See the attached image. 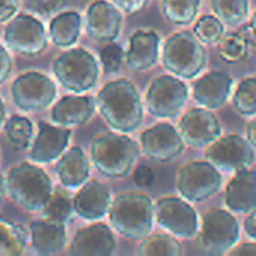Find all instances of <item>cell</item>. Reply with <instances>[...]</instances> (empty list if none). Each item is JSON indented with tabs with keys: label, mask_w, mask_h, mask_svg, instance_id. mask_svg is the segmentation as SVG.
<instances>
[{
	"label": "cell",
	"mask_w": 256,
	"mask_h": 256,
	"mask_svg": "<svg viewBox=\"0 0 256 256\" xmlns=\"http://www.w3.org/2000/svg\"><path fill=\"white\" fill-rule=\"evenodd\" d=\"M138 252L142 256H180L182 244L171 232H156L141 240Z\"/></svg>",
	"instance_id": "f1b7e54d"
},
{
	"label": "cell",
	"mask_w": 256,
	"mask_h": 256,
	"mask_svg": "<svg viewBox=\"0 0 256 256\" xmlns=\"http://www.w3.org/2000/svg\"><path fill=\"white\" fill-rule=\"evenodd\" d=\"M98 108L112 130L135 132L144 120V105L135 84L126 78L106 82L98 93Z\"/></svg>",
	"instance_id": "6da1fadb"
},
{
	"label": "cell",
	"mask_w": 256,
	"mask_h": 256,
	"mask_svg": "<svg viewBox=\"0 0 256 256\" xmlns=\"http://www.w3.org/2000/svg\"><path fill=\"white\" fill-rule=\"evenodd\" d=\"M246 135H248V141L252 144L254 148H256V117L255 118H252V120L248 123Z\"/></svg>",
	"instance_id": "ee69618b"
},
{
	"label": "cell",
	"mask_w": 256,
	"mask_h": 256,
	"mask_svg": "<svg viewBox=\"0 0 256 256\" xmlns=\"http://www.w3.org/2000/svg\"><path fill=\"white\" fill-rule=\"evenodd\" d=\"M228 254L232 256H256V242L254 240L236 244Z\"/></svg>",
	"instance_id": "b9f144b4"
},
{
	"label": "cell",
	"mask_w": 256,
	"mask_h": 256,
	"mask_svg": "<svg viewBox=\"0 0 256 256\" xmlns=\"http://www.w3.org/2000/svg\"><path fill=\"white\" fill-rule=\"evenodd\" d=\"M4 42L14 52L33 57L45 51L48 36L40 20L30 14H20L6 26Z\"/></svg>",
	"instance_id": "8fae6325"
},
{
	"label": "cell",
	"mask_w": 256,
	"mask_h": 256,
	"mask_svg": "<svg viewBox=\"0 0 256 256\" xmlns=\"http://www.w3.org/2000/svg\"><path fill=\"white\" fill-rule=\"evenodd\" d=\"M96 99L88 94H74L63 96L57 100L51 110V118L60 126H80L86 124L96 112Z\"/></svg>",
	"instance_id": "44dd1931"
},
{
	"label": "cell",
	"mask_w": 256,
	"mask_h": 256,
	"mask_svg": "<svg viewBox=\"0 0 256 256\" xmlns=\"http://www.w3.org/2000/svg\"><path fill=\"white\" fill-rule=\"evenodd\" d=\"M200 248L212 255L228 254L240 238V226L231 212L224 208L208 210L198 230Z\"/></svg>",
	"instance_id": "52a82bcc"
},
{
	"label": "cell",
	"mask_w": 256,
	"mask_h": 256,
	"mask_svg": "<svg viewBox=\"0 0 256 256\" xmlns=\"http://www.w3.org/2000/svg\"><path fill=\"white\" fill-rule=\"evenodd\" d=\"M200 8L201 0H162L165 20L178 27L190 26L196 20Z\"/></svg>",
	"instance_id": "83f0119b"
},
{
	"label": "cell",
	"mask_w": 256,
	"mask_h": 256,
	"mask_svg": "<svg viewBox=\"0 0 256 256\" xmlns=\"http://www.w3.org/2000/svg\"><path fill=\"white\" fill-rule=\"evenodd\" d=\"M154 220L160 228L182 238H194L200 230L198 213L183 196H164L156 201Z\"/></svg>",
	"instance_id": "30bf717a"
},
{
	"label": "cell",
	"mask_w": 256,
	"mask_h": 256,
	"mask_svg": "<svg viewBox=\"0 0 256 256\" xmlns=\"http://www.w3.org/2000/svg\"><path fill=\"white\" fill-rule=\"evenodd\" d=\"M99 58L104 70L106 74H118L126 62V52L117 42H105V45L99 50Z\"/></svg>",
	"instance_id": "d590c367"
},
{
	"label": "cell",
	"mask_w": 256,
	"mask_h": 256,
	"mask_svg": "<svg viewBox=\"0 0 256 256\" xmlns=\"http://www.w3.org/2000/svg\"><path fill=\"white\" fill-rule=\"evenodd\" d=\"M189 99V88L176 75H160L152 81L146 93L148 112L158 118L177 117Z\"/></svg>",
	"instance_id": "9c48e42d"
},
{
	"label": "cell",
	"mask_w": 256,
	"mask_h": 256,
	"mask_svg": "<svg viewBox=\"0 0 256 256\" xmlns=\"http://www.w3.org/2000/svg\"><path fill=\"white\" fill-rule=\"evenodd\" d=\"M82 18L75 10H64L57 14L50 22V38L56 46L70 48L81 34Z\"/></svg>",
	"instance_id": "484cf974"
},
{
	"label": "cell",
	"mask_w": 256,
	"mask_h": 256,
	"mask_svg": "<svg viewBox=\"0 0 256 256\" xmlns=\"http://www.w3.org/2000/svg\"><path fill=\"white\" fill-rule=\"evenodd\" d=\"M30 232L21 225L0 218V256H18L26 252Z\"/></svg>",
	"instance_id": "4316f807"
},
{
	"label": "cell",
	"mask_w": 256,
	"mask_h": 256,
	"mask_svg": "<svg viewBox=\"0 0 256 256\" xmlns=\"http://www.w3.org/2000/svg\"><path fill=\"white\" fill-rule=\"evenodd\" d=\"M123 14H138L141 12L150 0H111Z\"/></svg>",
	"instance_id": "f35d334b"
},
{
	"label": "cell",
	"mask_w": 256,
	"mask_h": 256,
	"mask_svg": "<svg viewBox=\"0 0 256 256\" xmlns=\"http://www.w3.org/2000/svg\"><path fill=\"white\" fill-rule=\"evenodd\" d=\"M56 171L63 188L78 189L88 182L90 162L81 147H70L58 158Z\"/></svg>",
	"instance_id": "cb8c5ba5"
},
{
	"label": "cell",
	"mask_w": 256,
	"mask_h": 256,
	"mask_svg": "<svg viewBox=\"0 0 256 256\" xmlns=\"http://www.w3.org/2000/svg\"><path fill=\"white\" fill-rule=\"evenodd\" d=\"M184 140L168 122H160L146 129L140 136V147L146 158L158 164H168L184 152Z\"/></svg>",
	"instance_id": "5bb4252c"
},
{
	"label": "cell",
	"mask_w": 256,
	"mask_h": 256,
	"mask_svg": "<svg viewBox=\"0 0 256 256\" xmlns=\"http://www.w3.org/2000/svg\"><path fill=\"white\" fill-rule=\"evenodd\" d=\"M116 250V237L112 230L102 222H94L80 228L70 243L74 256H110Z\"/></svg>",
	"instance_id": "ac0fdd59"
},
{
	"label": "cell",
	"mask_w": 256,
	"mask_h": 256,
	"mask_svg": "<svg viewBox=\"0 0 256 256\" xmlns=\"http://www.w3.org/2000/svg\"><path fill=\"white\" fill-rule=\"evenodd\" d=\"M202 44H218L225 36V24L216 15H202L194 28Z\"/></svg>",
	"instance_id": "e575fe53"
},
{
	"label": "cell",
	"mask_w": 256,
	"mask_h": 256,
	"mask_svg": "<svg viewBox=\"0 0 256 256\" xmlns=\"http://www.w3.org/2000/svg\"><path fill=\"white\" fill-rule=\"evenodd\" d=\"M225 204L234 213L256 210V171L244 168L234 172L225 189Z\"/></svg>",
	"instance_id": "603a6c76"
},
{
	"label": "cell",
	"mask_w": 256,
	"mask_h": 256,
	"mask_svg": "<svg viewBox=\"0 0 256 256\" xmlns=\"http://www.w3.org/2000/svg\"><path fill=\"white\" fill-rule=\"evenodd\" d=\"M134 180L141 188H148L154 183V172L148 165H140L134 171Z\"/></svg>",
	"instance_id": "74e56055"
},
{
	"label": "cell",
	"mask_w": 256,
	"mask_h": 256,
	"mask_svg": "<svg viewBox=\"0 0 256 256\" xmlns=\"http://www.w3.org/2000/svg\"><path fill=\"white\" fill-rule=\"evenodd\" d=\"M12 70V60L8 50L0 44V86L9 78Z\"/></svg>",
	"instance_id": "ab89813d"
},
{
	"label": "cell",
	"mask_w": 256,
	"mask_h": 256,
	"mask_svg": "<svg viewBox=\"0 0 256 256\" xmlns=\"http://www.w3.org/2000/svg\"><path fill=\"white\" fill-rule=\"evenodd\" d=\"M40 213L44 219L66 224L68 220H70L72 214L75 213L74 196H70L64 189L56 188Z\"/></svg>",
	"instance_id": "f546056e"
},
{
	"label": "cell",
	"mask_w": 256,
	"mask_h": 256,
	"mask_svg": "<svg viewBox=\"0 0 256 256\" xmlns=\"http://www.w3.org/2000/svg\"><path fill=\"white\" fill-rule=\"evenodd\" d=\"M178 130L189 147L207 148L222 135L218 117L207 108H190L178 122Z\"/></svg>",
	"instance_id": "9a60e30c"
},
{
	"label": "cell",
	"mask_w": 256,
	"mask_h": 256,
	"mask_svg": "<svg viewBox=\"0 0 256 256\" xmlns=\"http://www.w3.org/2000/svg\"><path fill=\"white\" fill-rule=\"evenodd\" d=\"M159 34L153 30H136L129 39L126 63L130 69L142 72L152 69L159 62Z\"/></svg>",
	"instance_id": "7402d4cb"
},
{
	"label": "cell",
	"mask_w": 256,
	"mask_h": 256,
	"mask_svg": "<svg viewBox=\"0 0 256 256\" xmlns=\"http://www.w3.org/2000/svg\"><path fill=\"white\" fill-rule=\"evenodd\" d=\"M212 9L224 24L237 27L249 16V0H212Z\"/></svg>",
	"instance_id": "4dcf8cb0"
},
{
	"label": "cell",
	"mask_w": 256,
	"mask_h": 256,
	"mask_svg": "<svg viewBox=\"0 0 256 256\" xmlns=\"http://www.w3.org/2000/svg\"><path fill=\"white\" fill-rule=\"evenodd\" d=\"M206 159L212 162L219 171L237 172L244 168H250L255 160V148L237 134L219 136L206 150Z\"/></svg>",
	"instance_id": "7c38bea8"
},
{
	"label": "cell",
	"mask_w": 256,
	"mask_h": 256,
	"mask_svg": "<svg viewBox=\"0 0 256 256\" xmlns=\"http://www.w3.org/2000/svg\"><path fill=\"white\" fill-rule=\"evenodd\" d=\"M20 2H22L26 9L39 15L51 14L62 3V0H20Z\"/></svg>",
	"instance_id": "8d00e7d4"
},
{
	"label": "cell",
	"mask_w": 256,
	"mask_h": 256,
	"mask_svg": "<svg viewBox=\"0 0 256 256\" xmlns=\"http://www.w3.org/2000/svg\"><path fill=\"white\" fill-rule=\"evenodd\" d=\"M234 80L226 72L212 70L201 75L192 87V98L195 102L207 110L222 108L231 96Z\"/></svg>",
	"instance_id": "d6986e66"
},
{
	"label": "cell",
	"mask_w": 256,
	"mask_h": 256,
	"mask_svg": "<svg viewBox=\"0 0 256 256\" xmlns=\"http://www.w3.org/2000/svg\"><path fill=\"white\" fill-rule=\"evenodd\" d=\"M111 207V194L106 184L90 180L84 183L74 196L75 214L84 220H100Z\"/></svg>",
	"instance_id": "ffe728a7"
},
{
	"label": "cell",
	"mask_w": 256,
	"mask_h": 256,
	"mask_svg": "<svg viewBox=\"0 0 256 256\" xmlns=\"http://www.w3.org/2000/svg\"><path fill=\"white\" fill-rule=\"evenodd\" d=\"M234 108L244 117L256 116V76H248L240 81L232 98Z\"/></svg>",
	"instance_id": "d6a6232c"
},
{
	"label": "cell",
	"mask_w": 256,
	"mask_h": 256,
	"mask_svg": "<svg viewBox=\"0 0 256 256\" xmlns=\"http://www.w3.org/2000/svg\"><path fill=\"white\" fill-rule=\"evenodd\" d=\"M8 195L27 212H42L54 188L50 176L36 164H20L6 176Z\"/></svg>",
	"instance_id": "277c9868"
},
{
	"label": "cell",
	"mask_w": 256,
	"mask_h": 256,
	"mask_svg": "<svg viewBox=\"0 0 256 256\" xmlns=\"http://www.w3.org/2000/svg\"><path fill=\"white\" fill-rule=\"evenodd\" d=\"M72 130L66 126H54L44 120L38 123V135L34 136L28 158L34 164H51L66 152Z\"/></svg>",
	"instance_id": "2e32d148"
},
{
	"label": "cell",
	"mask_w": 256,
	"mask_h": 256,
	"mask_svg": "<svg viewBox=\"0 0 256 256\" xmlns=\"http://www.w3.org/2000/svg\"><path fill=\"white\" fill-rule=\"evenodd\" d=\"M208 56L204 44L194 32H178L165 40L162 64L182 80H194L206 69Z\"/></svg>",
	"instance_id": "5b68a950"
},
{
	"label": "cell",
	"mask_w": 256,
	"mask_h": 256,
	"mask_svg": "<svg viewBox=\"0 0 256 256\" xmlns=\"http://www.w3.org/2000/svg\"><path fill=\"white\" fill-rule=\"evenodd\" d=\"M32 248L39 255H56L63 250L66 244L64 224L54 220H36L28 226Z\"/></svg>",
	"instance_id": "d4e9b609"
},
{
	"label": "cell",
	"mask_w": 256,
	"mask_h": 256,
	"mask_svg": "<svg viewBox=\"0 0 256 256\" xmlns=\"http://www.w3.org/2000/svg\"><path fill=\"white\" fill-rule=\"evenodd\" d=\"M249 27H250V32H252V34L255 36V39H256V12L254 14L252 20H250V24H249Z\"/></svg>",
	"instance_id": "7dc6e473"
},
{
	"label": "cell",
	"mask_w": 256,
	"mask_h": 256,
	"mask_svg": "<svg viewBox=\"0 0 256 256\" xmlns=\"http://www.w3.org/2000/svg\"><path fill=\"white\" fill-rule=\"evenodd\" d=\"M4 122H6V110H4L3 99H2V96H0V129L3 128Z\"/></svg>",
	"instance_id": "bcb514c9"
},
{
	"label": "cell",
	"mask_w": 256,
	"mask_h": 256,
	"mask_svg": "<svg viewBox=\"0 0 256 256\" xmlns=\"http://www.w3.org/2000/svg\"><path fill=\"white\" fill-rule=\"evenodd\" d=\"M15 105L22 111H42L56 99L54 81L42 72H26L20 75L10 87Z\"/></svg>",
	"instance_id": "4fadbf2b"
},
{
	"label": "cell",
	"mask_w": 256,
	"mask_h": 256,
	"mask_svg": "<svg viewBox=\"0 0 256 256\" xmlns=\"http://www.w3.org/2000/svg\"><path fill=\"white\" fill-rule=\"evenodd\" d=\"M244 231L252 240L256 242V210L250 212L248 219L244 220Z\"/></svg>",
	"instance_id": "7bdbcfd3"
},
{
	"label": "cell",
	"mask_w": 256,
	"mask_h": 256,
	"mask_svg": "<svg viewBox=\"0 0 256 256\" xmlns=\"http://www.w3.org/2000/svg\"><path fill=\"white\" fill-rule=\"evenodd\" d=\"M176 186L184 200L202 202L220 190L222 174L208 160H192L178 170Z\"/></svg>",
	"instance_id": "ba28073f"
},
{
	"label": "cell",
	"mask_w": 256,
	"mask_h": 256,
	"mask_svg": "<svg viewBox=\"0 0 256 256\" xmlns=\"http://www.w3.org/2000/svg\"><path fill=\"white\" fill-rule=\"evenodd\" d=\"M52 72L64 88L76 94L94 88L99 81V63L84 48H70L60 54L52 62Z\"/></svg>",
	"instance_id": "8992f818"
},
{
	"label": "cell",
	"mask_w": 256,
	"mask_h": 256,
	"mask_svg": "<svg viewBox=\"0 0 256 256\" xmlns=\"http://www.w3.org/2000/svg\"><path fill=\"white\" fill-rule=\"evenodd\" d=\"M219 54L228 63H240L249 56V42L238 33L224 36L219 42Z\"/></svg>",
	"instance_id": "836d02e7"
},
{
	"label": "cell",
	"mask_w": 256,
	"mask_h": 256,
	"mask_svg": "<svg viewBox=\"0 0 256 256\" xmlns=\"http://www.w3.org/2000/svg\"><path fill=\"white\" fill-rule=\"evenodd\" d=\"M123 12L106 0H94L86 14V30L90 38L99 42L116 40L120 34Z\"/></svg>",
	"instance_id": "e0dca14e"
},
{
	"label": "cell",
	"mask_w": 256,
	"mask_h": 256,
	"mask_svg": "<svg viewBox=\"0 0 256 256\" xmlns=\"http://www.w3.org/2000/svg\"><path fill=\"white\" fill-rule=\"evenodd\" d=\"M110 224L124 238L141 242L153 230L154 204L141 192H123L111 201Z\"/></svg>",
	"instance_id": "3957f363"
},
{
	"label": "cell",
	"mask_w": 256,
	"mask_h": 256,
	"mask_svg": "<svg viewBox=\"0 0 256 256\" xmlns=\"http://www.w3.org/2000/svg\"><path fill=\"white\" fill-rule=\"evenodd\" d=\"M8 140L20 150H26L33 142V124L24 116H12L3 124Z\"/></svg>",
	"instance_id": "1f68e13d"
},
{
	"label": "cell",
	"mask_w": 256,
	"mask_h": 256,
	"mask_svg": "<svg viewBox=\"0 0 256 256\" xmlns=\"http://www.w3.org/2000/svg\"><path fill=\"white\" fill-rule=\"evenodd\" d=\"M141 147L128 134L104 132L93 138L90 154L96 170L108 178L129 176L140 156Z\"/></svg>",
	"instance_id": "7a4b0ae2"
},
{
	"label": "cell",
	"mask_w": 256,
	"mask_h": 256,
	"mask_svg": "<svg viewBox=\"0 0 256 256\" xmlns=\"http://www.w3.org/2000/svg\"><path fill=\"white\" fill-rule=\"evenodd\" d=\"M6 194H8V190H6V178L3 177V174H0V202L3 201Z\"/></svg>",
	"instance_id": "f6af8a7d"
},
{
	"label": "cell",
	"mask_w": 256,
	"mask_h": 256,
	"mask_svg": "<svg viewBox=\"0 0 256 256\" xmlns=\"http://www.w3.org/2000/svg\"><path fill=\"white\" fill-rule=\"evenodd\" d=\"M20 0H0V22L9 21L18 9Z\"/></svg>",
	"instance_id": "60d3db41"
}]
</instances>
